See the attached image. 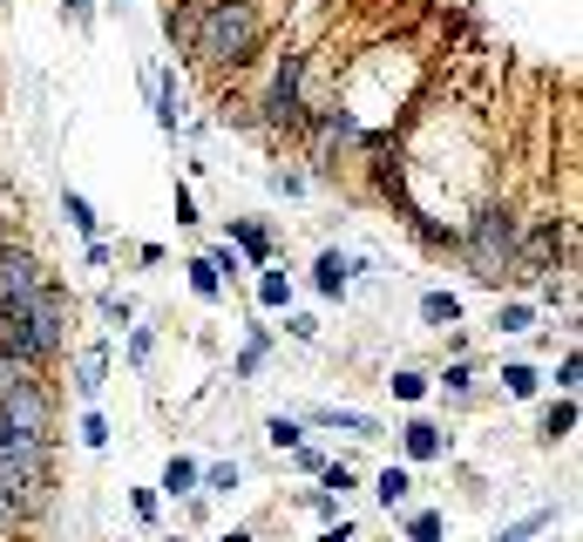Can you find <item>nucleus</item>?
Returning <instances> with one entry per match:
<instances>
[{"label":"nucleus","instance_id":"nucleus-13","mask_svg":"<svg viewBox=\"0 0 583 542\" xmlns=\"http://www.w3.org/2000/svg\"><path fill=\"white\" fill-rule=\"evenodd\" d=\"M271 441H279V448H299V420L279 414V420H271Z\"/></svg>","mask_w":583,"mask_h":542},{"label":"nucleus","instance_id":"nucleus-4","mask_svg":"<svg viewBox=\"0 0 583 542\" xmlns=\"http://www.w3.org/2000/svg\"><path fill=\"white\" fill-rule=\"evenodd\" d=\"M299 75H305V61L299 55H285V68L279 75H271V95H265V115H271V123H299Z\"/></svg>","mask_w":583,"mask_h":542},{"label":"nucleus","instance_id":"nucleus-12","mask_svg":"<svg viewBox=\"0 0 583 542\" xmlns=\"http://www.w3.org/2000/svg\"><path fill=\"white\" fill-rule=\"evenodd\" d=\"M82 394H102V353L82 360Z\"/></svg>","mask_w":583,"mask_h":542},{"label":"nucleus","instance_id":"nucleus-1","mask_svg":"<svg viewBox=\"0 0 583 542\" xmlns=\"http://www.w3.org/2000/svg\"><path fill=\"white\" fill-rule=\"evenodd\" d=\"M190 42H198V55L211 61H251L258 55V14H251V0H211V14L190 27Z\"/></svg>","mask_w":583,"mask_h":542},{"label":"nucleus","instance_id":"nucleus-5","mask_svg":"<svg viewBox=\"0 0 583 542\" xmlns=\"http://www.w3.org/2000/svg\"><path fill=\"white\" fill-rule=\"evenodd\" d=\"M407 454H414V461H435V454H441V428L414 420V428H407Z\"/></svg>","mask_w":583,"mask_h":542},{"label":"nucleus","instance_id":"nucleus-18","mask_svg":"<svg viewBox=\"0 0 583 542\" xmlns=\"http://www.w3.org/2000/svg\"><path fill=\"white\" fill-rule=\"evenodd\" d=\"M68 14H75V21H82V14H89V0H68Z\"/></svg>","mask_w":583,"mask_h":542},{"label":"nucleus","instance_id":"nucleus-10","mask_svg":"<svg viewBox=\"0 0 583 542\" xmlns=\"http://www.w3.org/2000/svg\"><path fill=\"white\" fill-rule=\"evenodd\" d=\"M576 428V407L563 400V407H550V420H542V434H570Z\"/></svg>","mask_w":583,"mask_h":542},{"label":"nucleus","instance_id":"nucleus-17","mask_svg":"<svg viewBox=\"0 0 583 542\" xmlns=\"http://www.w3.org/2000/svg\"><path fill=\"white\" fill-rule=\"evenodd\" d=\"M238 245H245L251 258H265V230H258V224H245V230H238Z\"/></svg>","mask_w":583,"mask_h":542},{"label":"nucleus","instance_id":"nucleus-14","mask_svg":"<svg viewBox=\"0 0 583 542\" xmlns=\"http://www.w3.org/2000/svg\"><path fill=\"white\" fill-rule=\"evenodd\" d=\"M502 380H509V394H536V373H529V366H509Z\"/></svg>","mask_w":583,"mask_h":542},{"label":"nucleus","instance_id":"nucleus-7","mask_svg":"<svg viewBox=\"0 0 583 542\" xmlns=\"http://www.w3.org/2000/svg\"><path fill=\"white\" fill-rule=\"evenodd\" d=\"M164 488H170V495H190V488H198V461H170Z\"/></svg>","mask_w":583,"mask_h":542},{"label":"nucleus","instance_id":"nucleus-2","mask_svg":"<svg viewBox=\"0 0 583 542\" xmlns=\"http://www.w3.org/2000/svg\"><path fill=\"white\" fill-rule=\"evenodd\" d=\"M469 258L482 264V279H495V271L516 258V217L509 211H482L475 217V238H469Z\"/></svg>","mask_w":583,"mask_h":542},{"label":"nucleus","instance_id":"nucleus-11","mask_svg":"<svg viewBox=\"0 0 583 542\" xmlns=\"http://www.w3.org/2000/svg\"><path fill=\"white\" fill-rule=\"evenodd\" d=\"M542 522H550V516H523V522H516V529H502V535H495V542H529V535H536V529H542Z\"/></svg>","mask_w":583,"mask_h":542},{"label":"nucleus","instance_id":"nucleus-9","mask_svg":"<svg viewBox=\"0 0 583 542\" xmlns=\"http://www.w3.org/2000/svg\"><path fill=\"white\" fill-rule=\"evenodd\" d=\"M407 488H414V482H407L401 468H386V475H380V501H407Z\"/></svg>","mask_w":583,"mask_h":542},{"label":"nucleus","instance_id":"nucleus-16","mask_svg":"<svg viewBox=\"0 0 583 542\" xmlns=\"http://www.w3.org/2000/svg\"><path fill=\"white\" fill-rule=\"evenodd\" d=\"M68 217H75V230H96V211L82 197H68Z\"/></svg>","mask_w":583,"mask_h":542},{"label":"nucleus","instance_id":"nucleus-19","mask_svg":"<svg viewBox=\"0 0 583 542\" xmlns=\"http://www.w3.org/2000/svg\"><path fill=\"white\" fill-rule=\"evenodd\" d=\"M224 542H251V535H238V529H231V535H224Z\"/></svg>","mask_w":583,"mask_h":542},{"label":"nucleus","instance_id":"nucleus-6","mask_svg":"<svg viewBox=\"0 0 583 542\" xmlns=\"http://www.w3.org/2000/svg\"><path fill=\"white\" fill-rule=\"evenodd\" d=\"M421 313L435 319V326H455V319H461V305H455L448 292H427V298H421Z\"/></svg>","mask_w":583,"mask_h":542},{"label":"nucleus","instance_id":"nucleus-8","mask_svg":"<svg viewBox=\"0 0 583 542\" xmlns=\"http://www.w3.org/2000/svg\"><path fill=\"white\" fill-rule=\"evenodd\" d=\"M339 285H346V258L326 251V258H319V292H339Z\"/></svg>","mask_w":583,"mask_h":542},{"label":"nucleus","instance_id":"nucleus-15","mask_svg":"<svg viewBox=\"0 0 583 542\" xmlns=\"http://www.w3.org/2000/svg\"><path fill=\"white\" fill-rule=\"evenodd\" d=\"M407 535H414V542H435V535H441V516H414Z\"/></svg>","mask_w":583,"mask_h":542},{"label":"nucleus","instance_id":"nucleus-3","mask_svg":"<svg viewBox=\"0 0 583 542\" xmlns=\"http://www.w3.org/2000/svg\"><path fill=\"white\" fill-rule=\"evenodd\" d=\"M48 279H42V264H34L27 251H0V305H21V298H34Z\"/></svg>","mask_w":583,"mask_h":542}]
</instances>
